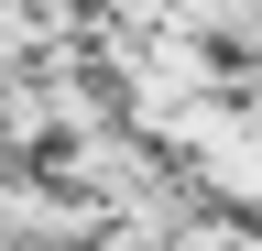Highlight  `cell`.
<instances>
[{
    "instance_id": "1",
    "label": "cell",
    "mask_w": 262,
    "mask_h": 251,
    "mask_svg": "<svg viewBox=\"0 0 262 251\" xmlns=\"http://www.w3.org/2000/svg\"><path fill=\"white\" fill-rule=\"evenodd\" d=\"M98 251H164V240H120V230H110V240H98Z\"/></svg>"
}]
</instances>
